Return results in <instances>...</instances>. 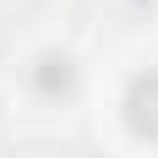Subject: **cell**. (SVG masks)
Returning <instances> with one entry per match:
<instances>
[{
    "label": "cell",
    "instance_id": "6da1fadb",
    "mask_svg": "<svg viewBox=\"0 0 158 158\" xmlns=\"http://www.w3.org/2000/svg\"><path fill=\"white\" fill-rule=\"evenodd\" d=\"M126 126L142 142H158V71L131 77V87H126Z\"/></svg>",
    "mask_w": 158,
    "mask_h": 158
},
{
    "label": "cell",
    "instance_id": "7a4b0ae2",
    "mask_svg": "<svg viewBox=\"0 0 158 158\" xmlns=\"http://www.w3.org/2000/svg\"><path fill=\"white\" fill-rule=\"evenodd\" d=\"M33 87L44 98H71L77 93V65L65 60V55H44V60L33 65Z\"/></svg>",
    "mask_w": 158,
    "mask_h": 158
}]
</instances>
